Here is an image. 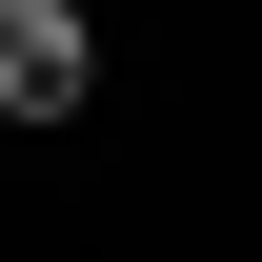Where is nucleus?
<instances>
[{
  "mask_svg": "<svg viewBox=\"0 0 262 262\" xmlns=\"http://www.w3.org/2000/svg\"><path fill=\"white\" fill-rule=\"evenodd\" d=\"M101 101V20L81 0H20V20H0V121H81Z\"/></svg>",
  "mask_w": 262,
  "mask_h": 262,
  "instance_id": "1",
  "label": "nucleus"
},
{
  "mask_svg": "<svg viewBox=\"0 0 262 262\" xmlns=\"http://www.w3.org/2000/svg\"><path fill=\"white\" fill-rule=\"evenodd\" d=\"M0 20H20V0H0Z\"/></svg>",
  "mask_w": 262,
  "mask_h": 262,
  "instance_id": "2",
  "label": "nucleus"
}]
</instances>
